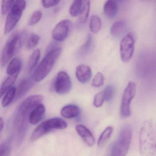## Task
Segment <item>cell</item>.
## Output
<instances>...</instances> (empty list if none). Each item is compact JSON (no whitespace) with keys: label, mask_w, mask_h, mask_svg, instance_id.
I'll list each match as a JSON object with an SVG mask.
<instances>
[{"label":"cell","mask_w":156,"mask_h":156,"mask_svg":"<svg viewBox=\"0 0 156 156\" xmlns=\"http://www.w3.org/2000/svg\"><path fill=\"white\" fill-rule=\"evenodd\" d=\"M62 49L54 48L50 50L34 72V78L36 82L42 81L49 74L61 55Z\"/></svg>","instance_id":"1"},{"label":"cell","mask_w":156,"mask_h":156,"mask_svg":"<svg viewBox=\"0 0 156 156\" xmlns=\"http://www.w3.org/2000/svg\"><path fill=\"white\" fill-rule=\"evenodd\" d=\"M132 136V130L129 125H125L120 129L116 140L111 145L110 155L125 156L128 151Z\"/></svg>","instance_id":"2"},{"label":"cell","mask_w":156,"mask_h":156,"mask_svg":"<svg viewBox=\"0 0 156 156\" xmlns=\"http://www.w3.org/2000/svg\"><path fill=\"white\" fill-rule=\"evenodd\" d=\"M31 111V109L24 106L21 104L17 109L13 124L18 144L21 143L25 137L29 122V115Z\"/></svg>","instance_id":"3"},{"label":"cell","mask_w":156,"mask_h":156,"mask_svg":"<svg viewBox=\"0 0 156 156\" xmlns=\"http://www.w3.org/2000/svg\"><path fill=\"white\" fill-rule=\"evenodd\" d=\"M67 124L60 118H53L47 119L40 124L33 132L30 140L34 141L54 129H64L66 128Z\"/></svg>","instance_id":"4"},{"label":"cell","mask_w":156,"mask_h":156,"mask_svg":"<svg viewBox=\"0 0 156 156\" xmlns=\"http://www.w3.org/2000/svg\"><path fill=\"white\" fill-rule=\"evenodd\" d=\"M21 34L15 32L9 37L2 53L1 59L2 66H5L12 56L20 49L23 40Z\"/></svg>","instance_id":"5"},{"label":"cell","mask_w":156,"mask_h":156,"mask_svg":"<svg viewBox=\"0 0 156 156\" xmlns=\"http://www.w3.org/2000/svg\"><path fill=\"white\" fill-rule=\"evenodd\" d=\"M25 0H17L10 10L6 19L4 27L5 34L10 33L15 28L26 8Z\"/></svg>","instance_id":"6"},{"label":"cell","mask_w":156,"mask_h":156,"mask_svg":"<svg viewBox=\"0 0 156 156\" xmlns=\"http://www.w3.org/2000/svg\"><path fill=\"white\" fill-rule=\"evenodd\" d=\"M136 43V35L133 32L129 33L122 38L120 43V55L124 62H129L133 57Z\"/></svg>","instance_id":"7"},{"label":"cell","mask_w":156,"mask_h":156,"mask_svg":"<svg viewBox=\"0 0 156 156\" xmlns=\"http://www.w3.org/2000/svg\"><path fill=\"white\" fill-rule=\"evenodd\" d=\"M136 92V85L132 81L129 82L122 97L120 107V115L123 118H126L130 115V104L135 97Z\"/></svg>","instance_id":"8"},{"label":"cell","mask_w":156,"mask_h":156,"mask_svg":"<svg viewBox=\"0 0 156 156\" xmlns=\"http://www.w3.org/2000/svg\"><path fill=\"white\" fill-rule=\"evenodd\" d=\"M72 87V81L69 75L64 71L58 73L54 85L55 92L59 94H65L70 92Z\"/></svg>","instance_id":"9"},{"label":"cell","mask_w":156,"mask_h":156,"mask_svg":"<svg viewBox=\"0 0 156 156\" xmlns=\"http://www.w3.org/2000/svg\"><path fill=\"white\" fill-rule=\"evenodd\" d=\"M72 27V22L69 20H64L58 23L53 30L52 37L58 42L64 41L68 37Z\"/></svg>","instance_id":"10"},{"label":"cell","mask_w":156,"mask_h":156,"mask_svg":"<svg viewBox=\"0 0 156 156\" xmlns=\"http://www.w3.org/2000/svg\"><path fill=\"white\" fill-rule=\"evenodd\" d=\"M76 130L87 145L90 147L94 146L95 141L94 137L92 132L85 126L81 124L77 125L76 126Z\"/></svg>","instance_id":"11"},{"label":"cell","mask_w":156,"mask_h":156,"mask_svg":"<svg viewBox=\"0 0 156 156\" xmlns=\"http://www.w3.org/2000/svg\"><path fill=\"white\" fill-rule=\"evenodd\" d=\"M91 68L85 64L79 65L76 69V76L78 81L82 83H86L92 77Z\"/></svg>","instance_id":"12"},{"label":"cell","mask_w":156,"mask_h":156,"mask_svg":"<svg viewBox=\"0 0 156 156\" xmlns=\"http://www.w3.org/2000/svg\"><path fill=\"white\" fill-rule=\"evenodd\" d=\"M45 112V106L40 104L32 110L29 115V123L31 125L38 124L43 118Z\"/></svg>","instance_id":"13"},{"label":"cell","mask_w":156,"mask_h":156,"mask_svg":"<svg viewBox=\"0 0 156 156\" xmlns=\"http://www.w3.org/2000/svg\"><path fill=\"white\" fill-rule=\"evenodd\" d=\"M127 23L125 20H119L115 22L110 28L111 35L115 38H121L124 36L127 30Z\"/></svg>","instance_id":"14"},{"label":"cell","mask_w":156,"mask_h":156,"mask_svg":"<svg viewBox=\"0 0 156 156\" xmlns=\"http://www.w3.org/2000/svg\"><path fill=\"white\" fill-rule=\"evenodd\" d=\"M104 12L109 18H114L118 12V5L116 0H107L104 6Z\"/></svg>","instance_id":"15"},{"label":"cell","mask_w":156,"mask_h":156,"mask_svg":"<svg viewBox=\"0 0 156 156\" xmlns=\"http://www.w3.org/2000/svg\"><path fill=\"white\" fill-rule=\"evenodd\" d=\"M80 113V108L74 105H69L62 108L61 114L63 117L72 119L76 117Z\"/></svg>","instance_id":"16"},{"label":"cell","mask_w":156,"mask_h":156,"mask_svg":"<svg viewBox=\"0 0 156 156\" xmlns=\"http://www.w3.org/2000/svg\"><path fill=\"white\" fill-rule=\"evenodd\" d=\"M22 66L21 60L19 57H15L10 62L6 72L9 76L13 75L19 73Z\"/></svg>","instance_id":"17"},{"label":"cell","mask_w":156,"mask_h":156,"mask_svg":"<svg viewBox=\"0 0 156 156\" xmlns=\"http://www.w3.org/2000/svg\"><path fill=\"white\" fill-rule=\"evenodd\" d=\"M31 86V83L28 79H23L21 81L16 89V99L21 98L23 97L29 91Z\"/></svg>","instance_id":"18"},{"label":"cell","mask_w":156,"mask_h":156,"mask_svg":"<svg viewBox=\"0 0 156 156\" xmlns=\"http://www.w3.org/2000/svg\"><path fill=\"white\" fill-rule=\"evenodd\" d=\"M86 2V0H74L69 8L71 16L73 17L79 16Z\"/></svg>","instance_id":"19"},{"label":"cell","mask_w":156,"mask_h":156,"mask_svg":"<svg viewBox=\"0 0 156 156\" xmlns=\"http://www.w3.org/2000/svg\"><path fill=\"white\" fill-rule=\"evenodd\" d=\"M19 73L9 76L2 83L1 87V97L2 96L11 88L18 77Z\"/></svg>","instance_id":"20"},{"label":"cell","mask_w":156,"mask_h":156,"mask_svg":"<svg viewBox=\"0 0 156 156\" xmlns=\"http://www.w3.org/2000/svg\"><path fill=\"white\" fill-rule=\"evenodd\" d=\"M102 27L101 19L97 15H92L89 21V29L94 34H97L100 31Z\"/></svg>","instance_id":"21"},{"label":"cell","mask_w":156,"mask_h":156,"mask_svg":"<svg viewBox=\"0 0 156 156\" xmlns=\"http://www.w3.org/2000/svg\"><path fill=\"white\" fill-rule=\"evenodd\" d=\"M113 128L112 126H108L104 130L99 136L98 141V147H103L107 142L108 140L112 136L113 132Z\"/></svg>","instance_id":"22"},{"label":"cell","mask_w":156,"mask_h":156,"mask_svg":"<svg viewBox=\"0 0 156 156\" xmlns=\"http://www.w3.org/2000/svg\"><path fill=\"white\" fill-rule=\"evenodd\" d=\"M16 88L12 87L5 94L2 101V105L3 107L5 108L8 106L12 101L14 100L16 97Z\"/></svg>","instance_id":"23"},{"label":"cell","mask_w":156,"mask_h":156,"mask_svg":"<svg viewBox=\"0 0 156 156\" xmlns=\"http://www.w3.org/2000/svg\"><path fill=\"white\" fill-rule=\"evenodd\" d=\"M41 56V51L40 49H37L34 50L32 54L30 57L28 63V70L31 72L36 67L40 60Z\"/></svg>","instance_id":"24"},{"label":"cell","mask_w":156,"mask_h":156,"mask_svg":"<svg viewBox=\"0 0 156 156\" xmlns=\"http://www.w3.org/2000/svg\"><path fill=\"white\" fill-rule=\"evenodd\" d=\"M93 44V38L92 35L89 34L87 35L86 40L84 44L81 46L79 49V55L81 56L86 55L91 51Z\"/></svg>","instance_id":"25"},{"label":"cell","mask_w":156,"mask_h":156,"mask_svg":"<svg viewBox=\"0 0 156 156\" xmlns=\"http://www.w3.org/2000/svg\"><path fill=\"white\" fill-rule=\"evenodd\" d=\"M90 10V1L88 0L84 5L83 8L79 14V20L80 23H84L86 22L89 16Z\"/></svg>","instance_id":"26"},{"label":"cell","mask_w":156,"mask_h":156,"mask_svg":"<svg viewBox=\"0 0 156 156\" xmlns=\"http://www.w3.org/2000/svg\"><path fill=\"white\" fill-rule=\"evenodd\" d=\"M40 39L41 38L40 36L35 34H30L26 41V47L27 49L32 50L35 48L39 43Z\"/></svg>","instance_id":"27"},{"label":"cell","mask_w":156,"mask_h":156,"mask_svg":"<svg viewBox=\"0 0 156 156\" xmlns=\"http://www.w3.org/2000/svg\"><path fill=\"white\" fill-rule=\"evenodd\" d=\"M103 92L105 101L109 102L112 99L115 94V87L112 85L107 86Z\"/></svg>","instance_id":"28"},{"label":"cell","mask_w":156,"mask_h":156,"mask_svg":"<svg viewBox=\"0 0 156 156\" xmlns=\"http://www.w3.org/2000/svg\"><path fill=\"white\" fill-rule=\"evenodd\" d=\"M15 2V0H2L1 6V12L2 15H6Z\"/></svg>","instance_id":"29"},{"label":"cell","mask_w":156,"mask_h":156,"mask_svg":"<svg viewBox=\"0 0 156 156\" xmlns=\"http://www.w3.org/2000/svg\"><path fill=\"white\" fill-rule=\"evenodd\" d=\"M43 14L41 12L37 11L34 12L29 20L28 24L30 26H33L37 24L42 18Z\"/></svg>","instance_id":"30"},{"label":"cell","mask_w":156,"mask_h":156,"mask_svg":"<svg viewBox=\"0 0 156 156\" xmlns=\"http://www.w3.org/2000/svg\"><path fill=\"white\" fill-rule=\"evenodd\" d=\"M104 76L101 73H98L96 74L92 81V85L94 87H99L104 84Z\"/></svg>","instance_id":"31"},{"label":"cell","mask_w":156,"mask_h":156,"mask_svg":"<svg viewBox=\"0 0 156 156\" xmlns=\"http://www.w3.org/2000/svg\"><path fill=\"white\" fill-rule=\"evenodd\" d=\"M105 100L103 92H99L95 96L94 100V105L96 107H100L103 105Z\"/></svg>","instance_id":"32"},{"label":"cell","mask_w":156,"mask_h":156,"mask_svg":"<svg viewBox=\"0 0 156 156\" xmlns=\"http://www.w3.org/2000/svg\"><path fill=\"white\" fill-rule=\"evenodd\" d=\"M10 143L9 141L4 142L1 145L0 147V155L1 156H8L10 152Z\"/></svg>","instance_id":"33"},{"label":"cell","mask_w":156,"mask_h":156,"mask_svg":"<svg viewBox=\"0 0 156 156\" xmlns=\"http://www.w3.org/2000/svg\"><path fill=\"white\" fill-rule=\"evenodd\" d=\"M61 0H41L42 5L44 8L49 9L57 6Z\"/></svg>","instance_id":"34"},{"label":"cell","mask_w":156,"mask_h":156,"mask_svg":"<svg viewBox=\"0 0 156 156\" xmlns=\"http://www.w3.org/2000/svg\"><path fill=\"white\" fill-rule=\"evenodd\" d=\"M4 121H3V119L2 117L0 118V127H1V133L2 131L3 127H4Z\"/></svg>","instance_id":"35"},{"label":"cell","mask_w":156,"mask_h":156,"mask_svg":"<svg viewBox=\"0 0 156 156\" xmlns=\"http://www.w3.org/2000/svg\"><path fill=\"white\" fill-rule=\"evenodd\" d=\"M141 1H148V0H141Z\"/></svg>","instance_id":"36"},{"label":"cell","mask_w":156,"mask_h":156,"mask_svg":"<svg viewBox=\"0 0 156 156\" xmlns=\"http://www.w3.org/2000/svg\"><path fill=\"white\" fill-rule=\"evenodd\" d=\"M118 1H123V0H118Z\"/></svg>","instance_id":"37"}]
</instances>
